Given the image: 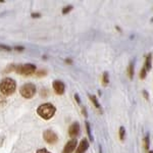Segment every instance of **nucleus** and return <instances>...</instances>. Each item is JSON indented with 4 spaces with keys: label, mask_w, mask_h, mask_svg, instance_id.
I'll use <instances>...</instances> for the list:
<instances>
[{
    "label": "nucleus",
    "mask_w": 153,
    "mask_h": 153,
    "mask_svg": "<svg viewBox=\"0 0 153 153\" xmlns=\"http://www.w3.org/2000/svg\"><path fill=\"white\" fill-rule=\"evenodd\" d=\"M56 112V107L52 103H43L37 108V114L43 120H50L54 117Z\"/></svg>",
    "instance_id": "obj_1"
},
{
    "label": "nucleus",
    "mask_w": 153,
    "mask_h": 153,
    "mask_svg": "<svg viewBox=\"0 0 153 153\" xmlns=\"http://www.w3.org/2000/svg\"><path fill=\"white\" fill-rule=\"evenodd\" d=\"M16 90V82L13 79L5 78L0 82V92L3 96H10Z\"/></svg>",
    "instance_id": "obj_2"
},
{
    "label": "nucleus",
    "mask_w": 153,
    "mask_h": 153,
    "mask_svg": "<svg viewBox=\"0 0 153 153\" xmlns=\"http://www.w3.org/2000/svg\"><path fill=\"white\" fill-rule=\"evenodd\" d=\"M19 93L26 99H31L36 94V86L32 83H27L19 89Z\"/></svg>",
    "instance_id": "obj_3"
},
{
    "label": "nucleus",
    "mask_w": 153,
    "mask_h": 153,
    "mask_svg": "<svg viewBox=\"0 0 153 153\" xmlns=\"http://www.w3.org/2000/svg\"><path fill=\"white\" fill-rule=\"evenodd\" d=\"M16 73L22 76H31L36 73V65L33 63H26V65H16Z\"/></svg>",
    "instance_id": "obj_4"
},
{
    "label": "nucleus",
    "mask_w": 153,
    "mask_h": 153,
    "mask_svg": "<svg viewBox=\"0 0 153 153\" xmlns=\"http://www.w3.org/2000/svg\"><path fill=\"white\" fill-rule=\"evenodd\" d=\"M43 138L48 144H55L58 141V136L52 130H46L43 133Z\"/></svg>",
    "instance_id": "obj_5"
},
{
    "label": "nucleus",
    "mask_w": 153,
    "mask_h": 153,
    "mask_svg": "<svg viewBox=\"0 0 153 153\" xmlns=\"http://www.w3.org/2000/svg\"><path fill=\"white\" fill-rule=\"evenodd\" d=\"M52 87H53L54 92H55L57 95H62L63 93L65 92V83L61 82V81H59V80L53 81Z\"/></svg>",
    "instance_id": "obj_6"
},
{
    "label": "nucleus",
    "mask_w": 153,
    "mask_h": 153,
    "mask_svg": "<svg viewBox=\"0 0 153 153\" xmlns=\"http://www.w3.org/2000/svg\"><path fill=\"white\" fill-rule=\"evenodd\" d=\"M78 146V141L76 139H71L70 141L65 144V148L62 150V153H73Z\"/></svg>",
    "instance_id": "obj_7"
},
{
    "label": "nucleus",
    "mask_w": 153,
    "mask_h": 153,
    "mask_svg": "<svg viewBox=\"0 0 153 153\" xmlns=\"http://www.w3.org/2000/svg\"><path fill=\"white\" fill-rule=\"evenodd\" d=\"M80 134V124L78 122H75L74 124H71L68 128V135L71 138L76 139V137Z\"/></svg>",
    "instance_id": "obj_8"
},
{
    "label": "nucleus",
    "mask_w": 153,
    "mask_h": 153,
    "mask_svg": "<svg viewBox=\"0 0 153 153\" xmlns=\"http://www.w3.org/2000/svg\"><path fill=\"white\" fill-rule=\"evenodd\" d=\"M89 148V141L86 138L81 140V142L79 143V145L76 146V153H85Z\"/></svg>",
    "instance_id": "obj_9"
},
{
    "label": "nucleus",
    "mask_w": 153,
    "mask_h": 153,
    "mask_svg": "<svg viewBox=\"0 0 153 153\" xmlns=\"http://www.w3.org/2000/svg\"><path fill=\"white\" fill-rule=\"evenodd\" d=\"M151 58H152L151 54H148V55L146 56V59H145L144 68H145V70H146L147 71L151 70V65H152V62H151Z\"/></svg>",
    "instance_id": "obj_10"
},
{
    "label": "nucleus",
    "mask_w": 153,
    "mask_h": 153,
    "mask_svg": "<svg viewBox=\"0 0 153 153\" xmlns=\"http://www.w3.org/2000/svg\"><path fill=\"white\" fill-rule=\"evenodd\" d=\"M134 74H135V70H134V62H131L129 66H128V76H129V78L131 80H133V78H134Z\"/></svg>",
    "instance_id": "obj_11"
},
{
    "label": "nucleus",
    "mask_w": 153,
    "mask_h": 153,
    "mask_svg": "<svg viewBox=\"0 0 153 153\" xmlns=\"http://www.w3.org/2000/svg\"><path fill=\"white\" fill-rule=\"evenodd\" d=\"M143 146H144V149L148 151L149 149V146H150V138H149V134H147L145 136L144 140H143Z\"/></svg>",
    "instance_id": "obj_12"
},
{
    "label": "nucleus",
    "mask_w": 153,
    "mask_h": 153,
    "mask_svg": "<svg viewBox=\"0 0 153 153\" xmlns=\"http://www.w3.org/2000/svg\"><path fill=\"white\" fill-rule=\"evenodd\" d=\"M108 83H109V76H108V73L107 71H104L103 73V76H102V85L104 86H107Z\"/></svg>",
    "instance_id": "obj_13"
},
{
    "label": "nucleus",
    "mask_w": 153,
    "mask_h": 153,
    "mask_svg": "<svg viewBox=\"0 0 153 153\" xmlns=\"http://www.w3.org/2000/svg\"><path fill=\"white\" fill-rule=\"evenodd\" d=\"M85 126H86V131H87L89 140H90V141H93V136H92V133H91V128H90V124H89V122H86Z\"/></svg>",
    "instance_id": "obj_14"
},
{
    "label": "nucleus",
    "mask_w": 153,
    "mask_h": 153,
    "mask_svg": "<svg viewBox=\"0 0 153 153\" xmlns=\"http://www.w3.org/2000/svg\"><path fill=\"white\" fill-rule=\"evenodd\" d=\"M89 98H90V100L92 101V103L94 104V106L96 108H99L100 109V104H99V102H98V100H97V98H96V96L94 95H89Z\"/></svg>",
    "instance_id": "obj_15"
},
{
    "label": "nucleus",
    "mask_w": 153,
    "mask_h": 153,
    "mask_svg": "<svg viewBox=\"0 0 153 153\" xmlns=\"http://www.w3.org/2000/svg\"><path fill=\"white\" fill-rule=\"evenodd\" d=\"M118 135H120V139L122 141L125 140V136H126V130L124 127H120V131H118Z\"/></svg>",
    "instance_id": "obj_16"
},
{
    "label": "nucleus",
    "mask_w": 153,
    "mask_h": 153,
    "mask_svg": "<svg viewBox=\"0 0 153 153\" xmlns=\"http://www.w3.org/2000/svg\"><path fill=\"white\" fill-rule=\"evenodd\" d=\"M146 75H147V71L145 70L144 68V66L142 68V70H141V71H140V79H145L146 78Z\"/></svg>",
    "instance_id": "obj_17"
},
{
    "label": "nucleus",
    "mask_w": 153,
    "mask_h": 153,
    "mask_svg": "<svg viewBox=\"0 0 153 153\" xmlns=\"http://www.w3.org/2000/svg\"><path fill=\"white\" fill-rule=\"evenodd\" d=\"M71 9H73V6L71 5H68V6H65V7H63V9H62V13L63 14H66V13H68Z\"/></svg>",
    "instance_id": "obj_18"
},
{
    "label": "nucleus",
    "mask_w": 153,
    "mask_h": 153,
    "mask_svg": "<svg viewBox=\"0 0 153 153\" xmlns=\"http://www.w3.org/2000/svg\"><path fill=\"white\" fill-rule=\"evenodd\" d=\"M35 75L37 76H46V71H39L38 73H35Z\"/></svg>",
    "instance_id": "obj_19"
},
{
    "label": "nucleus",
    "mask_w": 153,
    "mask_h": 153,
    "mask_svg": "<svg viewBox=\"0 0 153 153\" xmlns=\"http://www.w3.org/2000/svg\"><path fill=\"white\" fill-rule=\"evenodd\" d=\"M36 153H51V152H49L46 148H41V149H38L37 150V152Z\"/></svg>",
    "instance_id": "obj_20"
},
{
    "label": "nucleus",
    "mask_w": 153,
    "mask_h": 153,
    "mask_svg": "<svg viewBox=\"0 0 153 153\" xmlns=\"http://www.w3.org/2000/svg\"><path fill=\"white\" fill-rule=\"evenodd\" d=\"M5 102H6L5 97H4V96H2V95H0V106L5 104Z\"/></svg>",
    "instance_id": "obj_21"
},
{
    "label": "nucleus",
    "mask_w": 153,
    "mask_h": 153,
    "mask_svg": "<svg viewBox=\"0 0 153 153\" xmlns=\"http://www.w3.org/2000/svg\"><path fill=\"white\" fill-rule=\"evenodd\" d=\"M0 48L3 49V50H6V51H10L11 48L8 47V46H5V45H0Z\"/></svg>",
    "instance_id": "obj_22"
},
{
    "label": "nucleus",
    "mask_w": 153,
    "mask_h": 153,
    "mask_svg": "<svg viewBox=\"0 0 153 153\" xmlns=\"http://www.w3.org/2000/svg\"><path fill=\"white\" fill-rule=\"evenodd\" d=\"M14 50H16V51H24L25 47H23V46H16V47H14Z\"/></svg>",
    "instance_id": "obj_23"
},
{
    "label": "nucleus",
    "mask_w": 153,
    "mask_h": 153,
    "mask_svg": "<svg viewBox=\"0 0 153 153\" xmlns=\"http://www.w3.org/2000/svg\"><path fill=\"white\" fill-rule=\"evenodd\" d=\"M75 99L76 100L78 104H81V100H80V98H79V95L78 94H75Z\"/></svg>",
    "instance_id": "obj_24"
},
{
    "label": "nucleus",
    "mask_w": 153,
    "mask_h": 153,
    "mask_svg": "<svg viewBox=\"0 0 153 153\" xmlns=\"http://www.w3.org/2000/svg\"><path fill=\"white\" fill-rule=\"evenodd\" d=\"M41 14L40 13H32V18H40Z\"/></svg>",
    "instance_id": "obj_25"
},
{
    "label": "nucleus",
    "mask_w": 153,
    "mask_h": 153,
    "mask_svg": "<svg viewBox=\"0 0 153 153\" xmlns=\"http://www.w3.org/2000/svg\"><path fill=\"white\" fill-rule=\"evenodd\" d=\"M143 95L145 96V98H146L147 100L149 99V96H148V93L146 92V91H143Z\"/></svg>",
    "instance_id": "obj_26"
},
{
    "label": "nucleus",
    "mask_w": 153,
    "mask_h": 153,
    "mask_svg": "<svg viewBox=\"0 0 153 153\" xmlns=\"http://www.w3.org/2000/svg\"><path fill=\"white\" fill-rule=\"evenodd\" d=\"M82 111H83V114L85 115V117H87V112H86V108H85V107H83Z\"/></svg>",
    "instance_id": "obj_27"
},
{
    "label": "nucleus",
    "mask_w": 153,
    "mask_h": 153,
    "mask_svg": "<svg viewBox=\"0 0 153 153\" xmlns=\"http://www.w3.org/2000/svg\"><path fill=\"white\" fill-rule=\"evenodd\" d=\"M65 62H66V63H70V65H71V63H73V60H71V59H65Z\"/></svg>",
    "instance_id": "obj_28"
},
{
    "label": "nucleus",
    "mask_w": 153,
    "mask_h": 153,
    "mask_svg": "<svg viewBox=\"0 0 153 153\" xmlns=\"http://www.w3.org/2000/svg\"><path fill=\"white\" fill-rule=\"evenodd\" d=\"M148 153H153V151H148Z\"/></svg>",
    "instance_id": "obj_29"
},
{
    "label": "nucleus",
    "mask_w": 153,
    "mask_h": 153,
    "mask_svg": "<svg viewBox=\"0 0 153 153\" xmlns=\"http://www.w3.org/2000/svg\"><path fill=\"white\" fill-rule=\"evenodd\" d=\"M100 153H101V147H100Z\"/></svg>",
    "instance_id": "obj_30"
}]
</instances>
